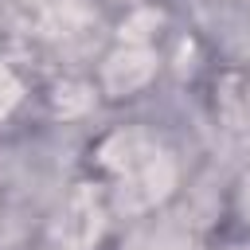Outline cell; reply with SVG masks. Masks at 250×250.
<instances>
[{"mask_svg": "<svg viewBox=\"0 0 250 250\" xmlns=\"http://www.w3.org/2000/svg\"><path fill=\"white\" fill-rule=\"evenodd\" d=\"M98 227H102L98 203H94L86 191H78V195L66 203V211H62V219H59V227H55V238H59L62 246H70V250H82V246H90V242L98 238Z\"/></svg>", "mask_w": 250, "mask_h": 250, "instance_id": "cell-1", "label": "cell"}, {"mask_svg": "<svg viewBox=\"0 0 250 250\" xmlns=\"http://www.w3.org/2000/svg\"><path fill=\"white\" fill-rule=\"evenodd\" d=\"M148 74H152V55L141 51V47H133V51H121V55L109 59L105 86L113 94H125V90H137L141 82H148Z\"/></svg>", "mask_w": 250, "mask_h": 250, "instance_id": "cell-3", "label": "cell"}, {"mask_svg": "<svg viewBox=\"0 0 250 250\" xmlns=\"http://www.w3.org/2000/svg\"><path fill=\"white\" fill-rule=\"evenodd\" d=\"M20 102V82L12 78V70H0V113H8Z\"/></svg>", "mask_w": 250, "mask_h": 250, "instance_id": "cell-4", "label": "cell"}, {"mask_svg": "<svg viewBox=\"0 0 250 250\" xmlns=\"http://www.w3.org/2000/svg\"><path fill=\"white\" fill-rule=\"evenodd\" d=\"M168 188H172V164L164 156H148L145 164H137L129 172V188L121 191V203L125 207H145V203L160 199Z\"/></svg>", "mask_w": 250, "mask_h": 250, "instance_id": "cell-2", "label": "cell"}]
</instances>
